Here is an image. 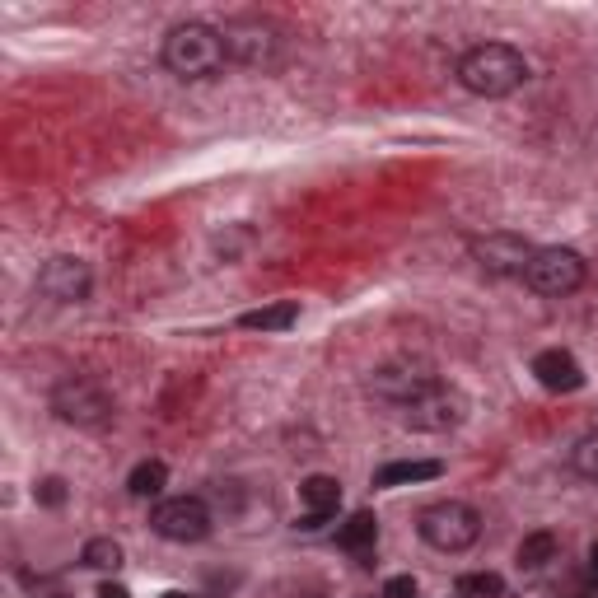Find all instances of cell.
Here are the masks:
<instances>
[{
  "label": "cell",
  "instance_id": "cell-5",
  "mask_svg": "<svg viewBox=\"0 0 598 598\" xmlns=\"http://www.w3.org/2000/svg\"><path fill=\"white\" fill-rule=\"evenodd\" d=\"M416 533H421L435 552H468L472 542L482 538V514L472 510V505H463V500H440V505L421 510Z\"/></svg>",
  "mask_w": 598,
  "mask_h": 598
},
{
  "label": "cell",
  "instance_id": "cell-7",
  "mask_svg": "<svg viewBox=\"0 0 598 598\" xmlns=\"http://www.w3.org/2000/svg\"><path fill=\"white\" fill-rule=\"evenodd\" d=\"M225 52L239 66H276V57H281V33L271 29L267 19H229L225 29Z\"/></svg>",
  "mask_w": 598,
  "mask_h": 598
},
{
  "label": "cell",
  "instance_id": "cell-15",
  "mask_svg": "<svg viewBox=\"0 0 598 598\" xmlns=\"http://www.w3.org/2000/svg\"><path fill=\"white\" fill-rule=\"evenodd\" d=\"M337 538H342L346 552H365V547H374V538H379V519H374L370 510L351 514V519L342 524V533H337Z\"/></svg>",
  "mask_w": 598,
  "mask_h": 598
},
{
  "label": "cell",
  "instance_id": "cell-23",
  "mask_svg": "<svg viewBox=\"0 0 598 598\" xmlns=\"http://www.w3.org/2000/svg\"><path fill=\"white\" fill-rule=\"evenodd\" d=\"M99 598H131L127 584H99Z\"/></svg>",
  "mask_w": 598,
  "mask_h": 598
},
{
  "label": "cell",
  "instance_id": "cell-4",
  "mask_svg": "<svg viewBox=\"0 0 598 598\" xmlns=\"http://www.w3.org/2000/svg\"><path fill=\"white\" fill-rule=\"evenodd\" d=\"M398 416L407 421L412 430H430V435H444V430H454L468 421V398L458 393L454 384H444V379H430L421 393L398 407Z\"/></svg>",
  "mask_w": 598,
  "mask_h": 598
},
{
  "label": "cell",
  "instance_id": "cell-6",
  "mask_svg": "<svg viewBox=\"0 0 598 598\" xmlns=\"http://www.w3.org/2000/svg\"><path fill=\"white\" fill-rule=\"evenodd\" d=\"M524 285L538 290V295H552V299L570 295V290L584 285V257L570 253V248H538L524 271Z\"/></svg>",
  "mask_w": 598,
  "mask_h": 598
},
{
  "label": "cell",
  "instance_id": "cell-16",
  "mask_svg": "<svg viewBox=\"0 0 598 598\" xmlns=\"http://www.w3.org/2000/svg\"><path fill=\"white\" fill-rule=\"evenodd\" d=\"M514 556H519V566L524 570H542L556 556V533H547V528H542V533H528Z\"/></svg>",
  "mask_w": 598,
  "mask_h": 598
},
{
  "label": "cell",
  "instance_id": "cell-21",
  "mask_svg": "<svg viewBox=\"0 0 598 598\" xmlns=\"http://www.w3.org/2000/svg\"><path fill=\"white\" fill-rule=\"evenodd\" d=\"M421 589H416V580L412 575H393V580L384 584V598H416Z\"/></svg>",
  "mask_w": 598,
  "mask_h": 598
},
{
  "label": "cell",
  "instance_id": "cell-12",
  "mask_svg": "<svg viewBox=\"0 0 598 598\" xmlns=\"http://www.w3.org/2000/svg\"><path fill=\"white\" fill-rule=\"evenodd\" d=\"M533 374H538V384L547 388V393H575V388L584 384L580 360L570 356V351H542V356L533 360Z\"/></svg>",
  "mask_w": 598,
  "mask_h": 598
},
{
  "label": "cell",
  "instance_id": "cell-20",
  "mask_svg": "<svg viewBox=\"0 0 598 598\" xmlns=\"http://www.w3.org/2000/svg\"><path fill=\"white\" fill-rule=\"evenodd\" d=\"M570 468L580 472V477H589V482H598V435H584V440L570 449Z\"/></svg>",
  "mask_w": 598,
  "mask_h": 598
},
{
  "label": "cell",
  "instance_id": "cell-19",
  "mask_svg": "<svg viewBox=\"0 0 598 598\" xmlns=\"http://www.w3.org/2000/svg\"><path fill=\"white\" fill-rule=\"evenodd\" d=\"M80 561L94 566V570H117V566H122V547H117L113 538H94V542H85Z\"/></svg>",
  "mask_w": 598,
  "mask_h": 598
},
{
  "label": "cell",
  "instance_id": "cell-8",
  "mask_svg": "<svg viewBox=\"0 0 598 598\" xmlns=\"http://www.w3.org/2000/svg\"><path fill=\"white\" fill-rule=\"evenodd\" d=\"M150 524H155L159 538L169 542H201L211 533V510L197 496H173V500H159Z\"/></svg>",
  "mask_w": 598,
  "mask_h": 598
},
{
  "label": "cell",
  "instance_id": "cell-11",
  "mask_svg": "<svg viewBox=\"0 0 598 598\" xmlns=\"http://www.w3.org/2000/svg\"><path fill=\"white\" fill-rule=\"evenodd\" d=\"M299 505H304L299 528L328 524V514H337V505H342V486H337V477H323V472L304 477V482H299Z\"/></svg>",
  "mask_w": 598,
  "mask_h": 598
},
{
  "label": "cell",
  "instance_id": "cell-14",
  "mask_svg": "<svg viewBox=\"0 0 598 598\" xmlns=\"http://www.w3.org/2000/svg\"><path fill=\"white\" fill-rule=\"evenodd\" d=\"M440 472H444V468L435 463V458H407V463H388V468H379L374 486H412V482H435Z\"/></svg>",
  "mask_w": 598,
  "mask_h": 598
},
{
  "label": "cell",
  "instance_id": "cell-1",
  "mask_svg": "<svg viewBox=\"0 0 598 598\" xmlns=\"http://www.w3.org/2000/svg\"><path fill=\"white\" fill-rule=\"evenodd\" d=\"M524 80H528V61L510 43H482L472 52H463V61H458V85L468 94H477V99H505Z\"/></svg>",
  "mask_w": 598,
  "mask_h": 598
},
{
  "label": "cell",
  "instance_id": "cell-10",
  "mask_svg": "<svg viewBox=\"0 0 598 598\" xmlns=\"http://www.w3.org/2000/svg\"><path fill=\"white\" fill-rule=\"evenodd\" d=\"M38 290L57 304H80L89 295V267L80 257H52L43 271H38Z\"/></svg>",
  "mask_w": 598,
  "mask_h": 598
},
{
  "label": "cell",
  "instance_id": "cell-25",
  "mask_svg": "<svg viewBox=\"0 0 598 598\" xmlns=\"http://www.w3.org/2000/svg\"><path fill=\"white\" fill-rule=\"evenodd\" d=\"M164 598H187V594H178V589H169V594H164Z\"/></svg>",
  "mask_w": 598,
  "mask_h": 598
},
{
  "label": "cell",
  "instance_id": "cell-17",
  "mask_svg": "<svg viewBox=\"0 0 598 598\" xmlns=\"http://www.w3.org/2000/svg\"><path fill=\"white\" fill-rule=\"evenodd\" d=\"M164 482H169V468H164L159 458H150V463H141V468L131 472L127 491H131V496H141V500H150V496H159V491H164Z\"/></svg>",
  "mask_w": 598,
  "mask_h": 598
},
{
  "label": "cell",
  "instance_id": "cell-3",
  "mask_svg": "<svg viewBox=\"0 0 598 598\" xmlns=\"http://www.w3.org/2000/svg\"><path fill=\"white\" fill-rule=\"evenodd\" d=\"M52 412H57L66 426L103 430L117 416V402L99 379H89V374H66V379L52 388Z\"/></svg>",
  "mask_w": 598,
  "mask_h": 598
},
{
  "label": "cell",
  "instance_id": "cell-9",
  "mask_svg": "<svg viewBox=\"0 0 598 598\" xmlns=\"http://www.w3.org/2000/svg\"><path fill=\"white\" fill-rule=\"evenodd\" d=\"M533 253H538V248L528 239H519V234H486V239L472 248V257H477V267H482L486 276H524Z\"/></svg>",
  "mask_w": 598,
  "mask_h": 598
},
{
  "label": "cell",
  "instance_id": "cell-24",
  "mask_svg": "<svg viewBox=\"0 0 598 598\" xmlns=\"http://www.w3.org/2000/svg\"><path fill=\"white\" fill-rule=\"evenodd\" d=\"M589 561H594V566H598V542H594V547H589Z\"/></svg>",
  "mask_w": 598,
  "mask_h": 598
},
{
  "label": "cell",
  "instance_id": "cell-18",
  "mask_svg": "<svg viewBox=\"0 0 598 598\" xmlns=\"http://www.w3.org/2000/svg\"><path fill=\"white\" fill-rule=\"evenodd\" d=\"M505 594V580H500L496 570H472L458 580V598H500Z\"/></svg>",
  "mask_w": 598,
  "mask_h": 598
},
{
  "label": "cell",
  "instance_id": "cell-2",
  "mask_svg": "<svg viewBox=\"0 0 598 598\" xmlns=\"http://www.w3.org/2000/svg\"><path fill=\"white\" fill-rule=\"evenodd\" d=\"M225 33L211 29V24H178L164 38V66H169L178 80H211V75L225 71Z\"/></svg>",
  "mask_w": 598,
  "mask_h": 598
},
{
  "label": "cell",
  "instance_id": "cell-13",
  "mask_svg": "<svg viewBox=\"0 0 598 598\" xmlns=\"http://www.w3.org/2000/svg\"><path fill=\"white\" fill-rule=\"evenodd\" d=\"M299 318V304L295 299H281V304H262V309H248L239 318L243 332H285L290 323Z\"/></svg>",
  "mask_w": 598,
  "mask_h": 598
},
{
  "label": "cell",
  "instance_id": "cell-22",
  "mask_svg": "<svg viewBox=\"0 0 598 598\" xmlns=\"http://www.w3.org/2000/svg\"><path fill=\"white\" fill-rule=\"evenodd\" d=\"M38 500H43V505H61V500H66V482H61V477H47V482L38 486Z\"/></svg>",
  "mask_w": 598,
  "mask_h": 598
}]
</instances>
